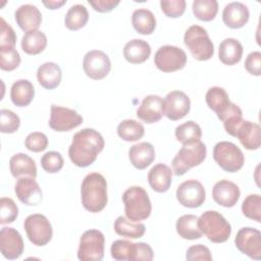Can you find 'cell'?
Listing matches in <instances>:
<instances>
[{"instance_id":"6da1fadb","label":"cell","mask_w":261,"mask_h":261,"mask_svg":"<svg viewBox=\"0 0 261 261\" xmlns=\"http://www.w3.org/2000/svg\"><path fill=\"white\" fill-rule=\"evenodd\" d=\"M105 146L102 135L94 128H84L74 134L68 148L70 161L79 167H87L95 162Z\"/></svg>"},{"instance_id":"7a4b0ae2","label":"cell","mask_w":261,"mask_h":261,"mask_svg":"<svg viewBox=\"0 0 261 261\" xmlns=\"http://www.w3.org/2000/svg\"><path fill=\"white\" fill-rule=\"evenodd\" d=\"M82 204L87 211L97 213L102 211L108 202L107 182L98 172H91L85 176L81 186Z\"/></svg>"},{"instance_id":"3957f363","label":"cell","mask_w":261,"mask_h":261,"mask_svg":"<svg viewBox=\"0 0 261 261\" xmlns=\"http://www.w3.org/2000/svg\"><path fill=\"white\" fill-rule=\"evenodd\" d=\"M124 213L133 222H140L151 215L152 205L148 193L140 186L126 189L122 195Z\"/></svg>"},{"instance_id":"277c9868","label":"cell","mask_w":261,"mask_h":261,"mask_svg":"<svg viewBox=\"0 0 261 261\" xmlns=\"http://www.w3.org/2000/svg\"><path fill=\"white\" fill-rule=\"evenodd\" d=\"M198 226L212 243L220 244L226 242L231 233L229 222L217 211L208 210L198 217Z\"/></svg>"},{"instance_id":"5b68a950","label":"cell","mask_w":261,"mask_h":261,"mask_svg":"<svg viewBox=\"0 0 261 261\" xmlns=\"http://www.w3.org/2000/svg\"><path fill=\"white\" fill-rule=\"evenodd\" d=\"M184 43L192 56L199 61L209 60L214 54V45L207 31L198 24L191 25L186 31Z\"/></svg>"},{"instance_id":"8992f818","label":"cell","mask_w":261,"mask_h":261,"mask_svg":"<svg viewBox=\"0 0 261 261\" xmlns=\"http://www.w3.org/2000/svg\"><path fill=\"white\" fill-rule=\"evenodd\" d=\"M206 154V146L201 141L190 145H182L171 162L173 173L177 176L185 174L191 168L200 165L205 160Z\"/></svg>"},{"instance_id":"52a82bcc","label":"cell","mask_w":261,"mask_h":261,"mask_svg":"<svg viewBox=\"0 0 261 261\" xmlns=\"http://www.w3.org/2000/svg\"><path fill=\"white\" fill-rule=\"evenodd\" d=\"M213 158L215 162L227 172L239 171L245 163V156L242 150L236 144L227 141L218 142L214 146Z\"/></svg>"},{"instance_id":"ba28073f","label":"cell","mask_w":261,"mask_h":261,"mask_svg":"<svg viewBox=\"0 0 261 261\" xmlns=\"http://www.w3.org/2000/svg\"><path fill=\"white\" fill-rule=\"evenodd\" d=\"M105 238L98 229L86 230L77 249V258L82 261H101L104 257Z\"/></svg>"},{"instance_id":"9c48e42d","label":"cell","mask_w":261,"mask_h":261,"mask_svg":"<svg viewBox=\"0 0 261 261\" xmlns=\"http://www.w3.org/2000/svg\"><path fill=\"white\" fill-rule=\"evenodd\" d=\"M27 237L38 247L47 245L53 236V229L48 218L40 213L29 215L23 222Z\"/></svg>"},{"instance_id":"30bf717a","label":"cell","mask_w":261,"mask_h":261,"mask_svg":"<svg viewBox=\"0 0 261 261\" xmlns=\"http://www.w3.org/2000/svg\"><path fill=\"white\" fill-rule=\"evenodd\" d=\"M154 63L163 72H173L182 69L187 64L186 52L176 46H161L155 53Z\"/></svg>"},{"instance_id":"8fae6325","label":"cell","mask_w":261,"mask_h":261,"mask_svg":"<svg viewBox=\"0 0 261 261\" xmlns=\"http://www.w3.org/2000/svg\"><path fill=\"white\" fill-rule=\"evenodd\" d=\"M83 117L75 110L58 105H51L49 126L55 132H68L81 125Z\"/></svg>"},{"instance_id":"7c38bea8","label":"cell","mask_w":261,"mask_h":261,"mask_svg":"<svg viewBox=\"0 0 261 261\" xmlns=\"http://www.w3.org/2000/svg\"><path fill=\"white\" fill-rule=\"evenodd\" d=\"M83 68L87 76L92 80H102L110 72L111 62L108 55L101 50H91L86 53Z\"/></svg>"},{"instance_id":"4fadbf2b","label":"cell","mask_w":261,"mask_h":261,"mask_svg":"<svg viewBox=\"0 0 261 261\" xmlns=\"http://www.w3.org/2000/svg\"><path fill=\"white\" fill-rule=\"evenodd\" d=\"M236 247L251 259H261V232L253 227H242L234 238Z\"/></svg>"},{"instance_id":"5bb4252c","label":"cell","mask_w":261,"mask_h":261,"mask_svg":"<svg viewBox=\"0 0 261 261\" xmlns=\"http://www.w3.org/2000/svg\"><path fill=\"white\" fill-rule=\"evenodd\" d=\"M191 109V100L188 95L181 91L169 92L163 100V115L170 120H179L184 118Z\"/></svg>"},{"instance_id":"9a60e30c","label":"cell","mask_w":261,"mask_h":261,"mask_svg":"<svg viewBox=\"0 0 261 261\" xmlns=\"http://www.w3.org/2000/svg\"><path fill=\"white\" fill-rule=\"evenodd\" d=\"M206 198L203 185L196 179H188L181 182L176 190V199L185 207H200Z\"/></svg>"},{"instance_id":"2e32d148","label":"cell","mask_w":261,"mask_h":261,"mask_svg":"<svg viewBox=\"0 0 261 261\" xmlns=\"http://www.w3.org/2000/svg\"><path fill=\"white\" fill-rule=\"evenodd\" d=\"M21 234L13 227H2L0 231V250L2 255L9 260L17 259L23 252Z\"/></svg>"},{"instance_id":"e0dca14e","label":"cell","mask_w":261,"mask_h":261,"mask_svg":"<svg viewBox=\"0 0 261 261\" xmlns=\"http://www.w3.org/2000/svg\"><path fill=\"white\" fill-rule=\"evenodd\" d=\"M14 192L18 200L25 205H38L42 201V191L34 177H19L15 184Z\"/></svg>"},{"instance_id":"ac0fdd59","label":"cell","mask_w":261,"mask_h":261,"mask_svg":"<svg viewBox=\"0 0 261 261\" xmlns=\"http://www.w3.org/2000/svg\"><path fill=\"white\" fill-rule=\"evenodd\" d=\"M241 196L239 187L227 179L217 181L212 189L213 200L220 206L230 208L233 207Z\"/></svg>"},{"instance_id":"d6986e66","label":"cell","mask_w":261,"mask_h":261,"mask_svg":"<svg viewBox=\"0 0 261 261\" xmlns=\"http://www.w3.org/2000/svg\"><path fill=\"white\" fill-rule=\"evenodd\" d=\"M205 101L221 121L234 104L230 102L228 94L221 87H211L205 95Z\"/></svg>"},{"instance_id":"ffe728a7","label":"cell","mask_w":261,"mask_h":261,"mask_svg":"<svg viewBox=\"0 0 261 261\" xmlns=\"http://www.w3.org/2000/svg\"><path fill=\"white\" fill-rule=\"evenodd\" d=\"M137 116L146 123H155L163 116V99L158 95L146 96L137 110Z\"/></svg>"},{"instance_id":"44dd1931","label":"cell","mask_w":261,"mask_h":261,"mask_svg":"<svg viewBox=\"0 0 261 261\" xmlns=\"http://www.w3.org/2000/svg\"><path fill=\"white\" fill-rule=\"evenodd\" d=\"M249 16L248 7L242 2H230L224 6L222 11V20L230 29L243 28L248 22Z\"/></svg>"},{"instance_id":"7402d4cb","label":"cell","mask_w":261,"mask_h":261,"mask_svg":"<svg viewBox=\"0 0 261 261\" xmlns=\"http://www.w3.org/2000/svg\"><path fill=\"white\" fill-rule=\"evenodd\" d=\"M14 18L18 27L27 33L38 30L42 22V13L35 5L23 4L15 10Z\"/></svg>"},{"instance_id":"603a6c76","label":"cell","mask_w":261,"mask_h":261,"mask_svg":"<svg viewBox=\"0 0 261 261\" xmlns=\"http://www.w3.org/2000/svg\"><path fill=\"white\" fill-rule=\"evenodd\" d=\"M236 137L247 150H257L261 145V129L259 124L249 120H243Z\"/></svg>"},{"instance_id":"cb8c5ba5","label":"cell","mask_w":261,"mask_h":261,"mask_svg":"<svg viewBox=\"0 0 261 261\" xmlns=\"http://www.w3.org/2000/svg\"><path fill=\"white\" fill-rule=\"evenodd\" d=\"M172 180V170L163 163L154 165L148 172V181L153 191L164 193L169 190Z\"/></svg>"},{"instance_id":"d4e9b609","label":"cell","mask_w":261,"mask_h":261,"mask_svg":"<svg viewBox=\"0 0 261 261\" xmlns=\"http://www.w3.org/2000/svg\"><path fill=\"white\" fill-rule=\"evenodd\" d=\"M128 158L130 163L137 169L147 168L155 159V149L152 144L142 142L132 146L128 150Z\"/></svg>"},{"instance_id":"484cf974","label":"cell","mask_w":261,"mask_h":261,"mask_svg":"<svg viewBox=\"0 0 261 261\" xmlns=\"http://www.w3.org/2000/svg\"><path fill=\"white\" fill-rule=\"evenodd\" d=\"M151 55V47L148 42L141 39L128 41L123 47V56L133 64L145 62Z\"/></svg>"},{"instance_id":"4316f807","label":"cell","mask_w":261,"mask_h":261,"mask_svg":"<svg viewBox=\"0 0 261 261\" xmlns=\"http://www.w3.org/2000/svg\"><path fill=\"white\" fill-rule=\"evenodd\" d=\"M9 168L15 178H19L20 176L36 178L37 176V166L34 159L24 153L13 155L9 160Z\"/></svg>"},{"instance_id":"83f0119b","label":"cell","mask_w":261,"mask_h":261,"mask_svg":"<svg viewBox=\"0 0 261 261\" xmlns=\"http://www.w3.org/2000/svg\"><path fill=\"white\" fill-rule=\"evenodd\" d=\"M62 77L61 69L55 62H45L37 70L39 84L47 90H53L60 85Z\"/></svg>"},{"instance_id":"f1b7e54d","label":"cell","mask_w":261,"mask_h":261,"mask_svg":"<svg viewBox=\"0 0 261 261\" xmlns=\"http://www.w3.org/2000/svg\"><path fill=\"white\" fill-rule=\"evenodd\" d=\"M35 97L34 85L29 80H17L10 89L12 103L18 107H25L31 104Z\"/></svg>"},{"instance_id":"f546056e","label":"cell","mask_w":261,"mask_h":261,"mask_svg":"<svg viewBox=\"0 0 261 261\" xmlns=\"http://www.w3.org/2000/svg\"><path fill=\"white\" fill-rule=\"evenodd\" d=\"M219 60L225 65L239 63L243 56V45L233 38H226L219 44Z\"/></svg>"},{"instance_id":"4dcf8cb0","label":"cell","mask_w":261,"mask_h":261,"mask_svg":"<svg viewBox=\"0 0 261 261\" xmlns=\"http://www.w3.org/2000/svg\"><path fill=\"white\" fill-rule=\"evenodd\" d=\"M132 23L139 34L150 35L156 28V18L151 10L139 8L133 12Z\"/></svg>"},{"instance_id":"1f68e13d","label":"cell","mask_w":261,"mask_h":261,"mask_svg":"<svg viewBox=\"0 0 261 261\" xmlns=\"http://www.w3.org/2000/svg\"><path fill=\"white\" fill-rule=\"evenodd\" d=\"M46 46L47 37L43 32L39 30H34L24 33L21 39V49L24 53L30 55L40 54L45 50Z\"/></svg>"},{"instance_id":"d6a6232c","label":"cell","mask_w":261,"mask_h":261,"mask_svg":"<svg viewBox=\"0 0 261 261\" xmlns=\"http://www.w3.org/2000/svg\"><path fill=\"white\" fill-rule=\"evenodd\" d=\"M176 231L185 240H197L202 237L198 226V217L194 214H185L180 216L175 224Z\"/></svg>"},{"instance_id":"836d02e7","label":"cell","mask_w":261,"mask_h":261,"mask_svg":"<svg viewBox=\"0 0 261 261\" xmlns=\"http://www.w3.org/2000/svg\"><path fill=\"white\" fill-rule=\"evenodd\" d=\"M174 135L179 143L182 145H190L201 141L202 129L198 123L189 120L177 125Z\"/></svg>"},{"instance_id":"e575fe53","label":"cell","mask_w":261,"mask_h":261,"mask_svg":"<svg viewBox=\"0 0 261 261\" xmlns=\"http://www.w3.org/2000/svg\"><path fill=\"white\" fill-rule=\"evenodd\" d=\"M89 20V12L82 4L72 5L66 12L64 23L70 31H77L84 28Z\"/></svg>"},{"instance_id":"d590c367","label":"cell","mask_w":261,"mask_h":261,"mask_svg":"<svg viewBox=\"0 0 261 261\" xmlns=\"http://www.w3.org/2000/svg\"><path fill=\"white\" fill-rule=\"evenodd\" d=\"M114 230L118 236L124 238L140 239L144 236L146 226L143 223H133L124 216H118L114 221Z\"/></svg>"},{"instance_id":"8d00e7d4","label":"cell","mask_w":261,"mask_h":261,"mask_svg":"<svg viewBox=\"0 0 261 261\" xmlns=\"http://www.w3.org/2000/svg\"><path fill=\"white\" fill-rule=\"evenodd\" d=\"M117 135L126 142H135L145 135L144 125L135 119H124L117 126Z\"/></svg>"},{"instance_id":"74e56055","label":"cell","mask_w":261,"mask_h":261,"mask_svg":"<svg viewBox=\"0 0 261 261\" xmlns=\"http://www.w3.org/2000/svg\"><path fill=\"white\" fill-rule=\"evenodd\" d=\"M110 253L117 261H135L137 253V243L126 240H116L112 243Z\"/></svg>"},{"instance_id":"f35d334b","label":"cell","mask_w":261,"mask_h":261,"mask_svg":"<svg viewBox=\"0 0 261 261\" xmlns=\"http://www.w3.org/2000/svg\"><path fill=\"white\" fill-rule=\"evenodd\" d=\"M192 9L198 19L211 21L218 12V2L216 0H194Z\"/></svg>"},{"instance_id":"ab89813d","label":"cell","mask_w":261,"mask_h":261,"mask_svg":"<svg viewBox=\"0 0 261 261\" xmlns=\"http://www.w3.org/2000/svg\"><path fill=\"white\" fill-rule=\"evenodd\" d=\"M242 212L247 218L261 222V196L259 194L247 196L242 204Z\"/></svg>"},{"instance_id":"60d3db41","label":"cell","mask_w":261,"mask_h":261,"mask_svg":"<svg viewBox=\"0 0 261 261\" xmlns=\"http://www.w3.org/2000/svg\"><path fill=\"white\" fill-rule=\"evenodd\" d=\"M18 216V208L11 198L2 197L0 199V223L13 222Z\"/></svg>"},{"instance_id":"b9f144b4","label":"cell","mask_w":261,"mask_h":261,"mask_svg":"<svg viewBox=\"0 0 261 261\" xmlns=\"http://www.w3.org/2000/svg\"><path fill=\"white\" fill-rule=\"evenodd\" d=\"M20 125V119L13 111L8 109L0 110V129L3 134L15 133Z\"/></svg>"},{"instance_id":"7bdbcfd3","label":"cell","mask_w":261,"mask_h":261,"mask_svg":"<svg viewBox=\"0 0 261 261\" xmlns=\"http://www.w3.org/2000/svg\"><path fill=\"white\" fill-rule=\"evenodd\" d=\"M63 158L59 152L49 151L41 158L42 168L48 173H56L63 167Z\"/></svg>"},{"instance_id":"ee69618b","label":"cell","mask_w":261,"mask_h":261,"mask_svg":"<svg viewBox=\"0 0 261 261\" xmlns=\"http://www.w3.org/2000/svg\"><path fill=\"white\" fill-rule=\"evenodd\" d=\"M20 64V55L15 48L0 49V67L3 70L11 71Z\"/></svg>"},{"instance_id":"f6af8a7d","label":"cell","mask_w":261,"mask_h":261,"mask_svg":"<svg viewBox=\"0 0 261 261\" xmlns=\"http://www.w3.org/2000/svg\"><path fill=\"white\" fill-rule=\"evenodd\" d=\"M24 146L32 152H42L48 146V138L41 132H34L27 136L24 140Z\"/></svg>"},{"instance_id":"bcb514c9","label":"cell","mask_w":261,"mask_h":261,"mask_svg":"<svg viewBox=\"0 0 261 261\" xmlns=\"http://www.w3.org/2000/svg\"><path fill=\"white\" fill-rule=\"evenodd\" d=\"M186 1L185 0H161L160 6L162 12L171 18L179 17L184 14L186 10Z\"/></svg>"},{"instance_id":"7dc6e473","label":"cell","mask_w":261,"mask_h":261,"mask_svg":"<svg viewBox=\"0 0 261 261\" xmlns=\"http://www.w3.org/2000/svg\"><path fill=\"white\" fill-rule=\"evenodd\" d=\"M16 35L3 17L0 18V49H12L15 46Z\"/></svg>"},{"instance_id":"c3c4849f","label":"cell","mask_w":261,"mask_h":261,"mask_svg":"<svg viewBox=\"0 0 261 261\" xmlns=\"http://www.w3.org/2000/svg\"><path fill=\"white\" fill-rule=\"evenodd\" d=\"M186 259L189 261H194V260L211 261L213 258L210 250L206 246L199 244V245L192 246L188 249L186 254Z\"/></svg>"},{"instance_id":"681fc988","label":"cell","mask_w":261,"mask_h":261,"mask_svg":"<svg viewBox=\"0 0 261 261\" xmlns=\"http://www.w3.org/2000/svg\"><path fill=\"white\" fill-rule=\"evenodd\" d=\"M246 70L256 76L261 74V53L259 51L251 52L245 61Z\"/></svg>"},{"instance_id":"f907efd6","label":"cell","mask_w":261,"mask_h":261,"mask_svg":"<svg viewBox=\"0 0 261 261\" xmlns=\"http://www.w3.org/2000/svg\"><path fill=\"white\" fill-rule=\"evenodd\" d=\"M89 4L94 8V10L105 13L113 10L118 4V0H89Z\"/></svg>"},{"instance_id":"816d5d0a","label":"cell","mask_w":261,"mask_h":261,"mask_svg":"<svg viewBox=\"0 0 261 261\" xmlns=\"http://www.w3.org/2000/svg\"><path fill=\"white\" fill-rule=\"evenodd\" d=\"M154 258V253L149 244L146 243H137V253L135 257V261L145 260L151 261Z\"/></svg>"},{"instance_id":"f5cc1de1","label":"cell","mask_w":261,"mask_h":261,"mask_svg":"<svg viewBox=\"0 0 261 261\" xmlns=\"http://www.w3.org/2000/svg\"><path fill=\"white\" fill-rule=\"evenodd\" d=\"M66 3V1L65 0H57V1H55V0H49V1H43V4L48 8V9H51V10H53V9H58L59 7H61L62 5H64Z\"/></svg>"}]
</instances>
